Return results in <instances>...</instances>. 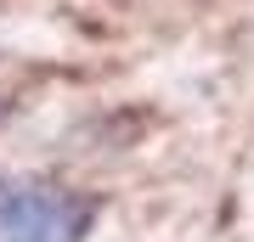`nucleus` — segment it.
Wrapping results in <instances>:
<instances>
[{
    "instance_id": "obj_1",
    "label": "nucleus",
    "mask_w": 254,
    "mask_h": 242,
    "mask_svg": "<svg viewBox=\"0 0 254 242\" xmlns=\"http://www.w3.org/2000/svg\"><path fill=\"white\" fill-rule=\"evenodd\" d=\"M91 225H96V203L85 192L28 175L0 180V242H85Z\"/></svg>"
}]
</instances>
